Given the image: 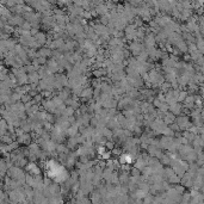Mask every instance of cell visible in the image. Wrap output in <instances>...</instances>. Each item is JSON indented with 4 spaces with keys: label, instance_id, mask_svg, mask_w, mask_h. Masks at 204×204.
<instances>
[{
    "label": "cell",
    "instance_id": "1",
    "mask_svg": "<svg viewBox=\"0 0 204 204\" xmlns=\"http://www.w3.org/2000/svg\"><path fill=\"white\" fill-rule=\"evenodd\" d=\"M46 168H47V174L51 179H54L55 181H63L68 177L66 169L54 160L47 161Z\"/></svg>",
    "mask_w": 204,
    "mask_h": 204
}]
</instances>
